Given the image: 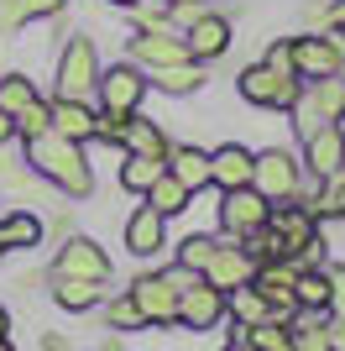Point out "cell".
<instances>
[{"mask_svg": "<svg viewBox=\"0 0 345 351\" xmlns=\"http://www.w3.org/2000/svg\"><path fill=\"white\" fill-rule=\"evenodd\" d=\"M27 168L42 184H53L58 194H68V199H89L94 194V162L84 158V142H68L58 132L27 136Z\"/></svg>", "mask_w": 345, "mask_h": 351, "instance_id": "6da1fadb", "label": "cell"}, {"mask_svg": "<svg viewBox=\"0 0 345 351\" xmlns=\"http://www.w3.org/2000/svg\"><path fill=\"white\" fill-rule=\"evenodd\" d=\"M100 43L73 32L63 37V53H58V69H53V95L58 100H94V84H100Z\"/></svg>", "mask_w": 345, "mask_h": 351, "instance_id": "7a4b0ae2", "label": "cell"}, {"mask_svg": "<svg viewBox=\"0 0 345 351\" xmlns=\"http://www.w3.org/2000/svg\"><path fill=\"white\" fill-rule=\"evenodd\" d=\"M340 110H345V79L335 73V79H303V95L288 116H293V132L303 142L319 126H340Z\"/></svg>", "mask_w": 345, "mask_h": 351, "instance_id": "3957f363", "label": "cell"}, {"mask_svg": "<svg viewBox=\"0 0 345 351\" xmlns=\"http://www.w3.org/2000/svg\"><path fill=\"white\" fill-rule=\"evenodd\" d=\"M235 89H241V100L246 105H261V110H293L298 105V95H303V79L298 73H277V69H267V63H246L241 69V79H235Z\"/></svg>", "mask_w": 345, "mask_h": 351, "instance_id": "277c9868", "label": "cell"}, {"mask_svg": "<svg viewBox=\"0 0 345 351\" xmlns=\"http://www.w3.org/2000/svg\"><path fill=\"white\" fill-rule=\"evenodd\" d=\"M345 69V32H303L293 37V73L298 79H335Z\"/></svg>", "mask_w": 345, "mask_h": 351, "instance_id": "5b68a950", "label": "cell"}, {"mask_svg": "<svg viewBox=\"0 0 345 351\" xmlns=\"http://www.w3.org/2000/svg\"><path fill=\"white\" fill-rule=\"evenodd\" d=\"M146 89H152L146 69H136L131 58H120V63H110V69H100L94 105H100V110H126V116H136L142 100H146Z\"/></svg>", "mask_w": 345, "mask_h": 351, "instance_id": "8992f818", "label": "cell"}, {"mask_svg": "<svg viewBox=\"0 0 345 351\" xmlns=\"http://www.w3.org/2000/svg\"><path fill=\"white\" fill-rule=\"evenodd\" d=\"M298 178H303V158L293 152V147H261V152H257L251 189H261L272 205H283V199L298 194Z\"/></svg>", "mask_w": 345, "mask_h": 351, "instance_id": "52a82bcc", "label": "cell"}, {"mask_svg": "<svg viewBox=\"0 0 345 351\" xmlns=\"http://www.w3.org/2000/svg\"><path fill=\"white\" fill-rule=\"evenodd\" d=\"M126 58L136 63V69H146V73L172 69V63H188L183 32H172V27H136L126 37Z\"/></svg>", "mask_w": 345, "mask_h": 351, "instance_id": "ba28073f", "label": "cell"}, {"mask_svg": "<svg viewBox=\"0 0 345 351\" xmlns=\"http://www.w3.org/2000/svg\"><path fill=\"white\" fill-rule=\"evenodd\" d=\"M267 215H272V199H267L261 189H251V184H246V189H225V194H220V231H225L230 241L261 231Z\"/></svg>", "mask_w": 345, "mask_h": 351, "instance_id": "9c48e42d", "label": "cell"}, {"mask_svg": "<svg viewBox=\"0 0 345 351\" xmlns=\"http://www.w3.org/2000/svg\"><path fill=\"white\" fill-rule=\"evenodd\" d=\"M47 278H89V283H105L110 278V252L100 241H89V236H68L63 247H58V263Z\"/></svg>", "mask_w": 345, "mask_h": 351, "instance_id": "30bf717a", "label": "cell"}, {"mask_svg": "<svg viewBox=\"0 0 345 351\" xmlns=\"http://www.w3.org/2000/svg\"><path fill=\"white\" fill-rule=\"evenodd\" d=\"M183 47H188V58H194V63H220L230 53V16L204 5V11L183 27Z\"/></svg>", "mask_w": 345, "mask_h": 351, "instance_id": "8fae6325", "label": "cell"}, {"mask_svg": "<svg viewBox=\"0 0 345 351\" xmlns=\"http://www.w3.org/2000/svg\"><path fill=\"white\" fill-rule=\"evenodd\" d=\"M126 293L136 299L146 325H178V289L168 283V273H136Z\"/></svg>", "mask_w": 345, "mask_h": 351, "instance_id": "7c38bea8", "label": "cell"}, {"mask_svg": "<svg viewBox=\"0 0 345 351\" xmlns=\"http://www.w3.org/2000/svg\"><path fill=\"white\" fill-rule=\"evenodd\" d=\"M199 278L215 283L220 293H235V289H246V283H257V257H251L241 241H220L215 257H209V267H204Z\"/></svg>", "mask_w": 345, "mask_h": 351, "instance_id": "4fadbf2b", "label": "cell"}, {"mask_svg": "<svg viewBox=\"0 0 345 351\" xmlns=\"http://www.w3.org/2000/svg\"><path fill=\"white\" fill-rule=\"evenodd\" d=\"M220 320H225V293H220L215 283L194 278L178 293V325H183V330H215Z\"/></svg>", "mask_w": 345, "mask_h": 351, "instance_id": "5bb4252c", "label": "cell"}, {"mask_svg": "<svg viewBox=\"0 0 345 351\" xmlns=\"http://www.w3.org/2000/svg\"><path fill=\"white\" fill-rule=\"evenodd\" d=\"M303 173L314 178H335L345 173V126H319L314 136H303Z\"/></svg>", "mask_w": 345, "mask_h": 351, "instance_id": "9a60e30c", "label": "cell"}, {"mask_svg": "<svg viewBox=\"0 0 345 351\" xmlns=\"http://www.w3.org/2000/svg\"><path fill=\"white\" fill-rule=\"evenodd\" d=\"M251 173H257V152H251V147L220 142L215 152H209V184H215L220 194H225V189H246Z\"/></svg>", "mask_w": 345, "mask_h": 351, "instance_id": "2e32d148", "label": "cell"}, {"mask_svg": "<svg viewBox=\"0 0 345 351\" xmlns=\"http://www.w3.org/2000/svg\"><path fill=\"white\" fill-rule=\"evenodd\" d=\"M126 252L131 257H162L168 252V220L152 205H136V215L126 220Z\"/></svg>", "mask_w": 345, "mask_h": 351, "instance_id": "e0dca14e", "label": "cell"}, {"mask_svg": "<svg viewBox=\"0 0 345 351\" xmlns=\"http://www.w3.org/2000/svg\"><path fill=\"white\" fill-rule=\"evenodd\" d=\"M267 226H272V231L288 241V257H293V252H298L309 236H319V215H314V210H303L298 199H283V205H272Z\"/></svg>", "mask_w": 345, "mask_h": 351, "instance_id": "ac0fdd59", "label": "cell"}, {"mask_svg": "<svg viewBox=\"0 0 345 351\" xmlns=\"http://www.w3.org/2000/svg\"><path fill=\"white\" fill-rule=\"evenodd\" d=\"M168 173L178 178L188 194L215 189V184H209V152H204V147H194V142H172V147H168Z\"/></svg>", "mask_w": 345, "mask_h": 351, "instance_id": "d6986e66", "label": "cell"}, {"mask_svg": "<svg viewBox=\"0 0 345 351\" xmlns=\"http://www.w3.org/2000/svg\"><path fill=\"white\" fill-rule=\"evenodd\" d=\"M94 100H58L53 95V132L68 142H94Z\"/></svg>", "mask_w": 345, "mask_h": 351, "instance_id": "ffe728a7", "label": "cell"}, {"mask_svg": "<svg viewBox=\"0 0 345 351\" xmlns=\"http://www.w3.org/2000/svg\"><path fill=\"white\" fill-rule=\"evenodd\" d=\"M47 226L31 210H0V252H27V247H42Z\"/></svg>", "mask_w": 345, "mask_h": 351, "instance_id": "44dd1931", "label": "cell"}, {"mask_svg": "<svg viewBox=\"0 0 345 351\" xmlns=\"http://www.w3.org/2000/svg\"><path fill=\"white\" fill-rule=\"evenodd\" d=\"M168 132H162L157 121L152 116H142V110H136V116L126 121V136H120V152H142V158H168Z\"/></svg>", "mask_w": 345, "mask_h": 351, "instance_id": "7402d4cb", "label": "cell"}, {"mask_svg": "<svg viewBox=\"0 0 345 351\" xmlns=\"http://www.w3.org/2000/svg\"><path fill=\"white\" fill-rule=\"evenodd\" d=\"M225 320H235V336H241V330H251V325H261V320H272V309H267V299L257 293V283H246V289L225 293Z\"/></svg>", "mask_w": 345, "mask_h": 351, "instance_id": "603a6c76", "label": "cell"}, {"mask_svg": "<svg viewBox=\"0 0 345 351\" xmlns=\"http://www.w3.org/2000/svg\"><path fill=\"white\" fill-rule=\"evenodd\" d=\"M146 79H152V89H162V95H172V100H178V95H199L209 73H204V63L188 58V63H172V69L146 73Z\"/></svg>", "mask_w": 345, "mask_h": 351, "instance_id": "cb8c5ba5", "label": "cell"}, {"mask_svg": "<svg viewBox=\"0 0 345 351\" xmlns=\"http://www.w3.org/2000/svg\"><path fill=\"white\" fill-rule=\"evenodd\" d=\"M293 299H298V309H309V315H330V273H324V267H298Z\"/></svg>", "mask_w": 345, "mask_h": 351, "instance_id": "d4e9b609", "label": "cell"}, {"mask_svg": "<svg viewBox=\"0 0 345 351\" xmlns=\"http://www.w3.org/2000/svg\"><path fill=\"white\" fill-rule=\"evenodd\" d=\"M162 173H168V158H142V152H126V162H120V189H126V194H146Z\"/></svg>", "mask_w": 345, "mask_h": 351, "instance_id": "484cf974", "label": "cell"}, {"mask_svg": "<svg viewBox=\"0 0 345 351\" xmlns=\"http://www.w3.org/2000/svg\"><path fill=\"white\" fill-rule=\"evenodd\" d=\"M53 299L68 315H84V309H94L105 299V283H89V278H53Z\"/></svg>", "mask_w": 345, "mask_h": 351, "instance_id": "4316f807", "label": "cell"}, {"mask_svg": "<svg viewBox=\"0 0 345 351\" xmlns=\"http://www.w3.org/2000/svg\"><path fill=\"white\" fill-rule=\"evenodd\" d=\"M241 341L246 351H293V325L288 320H261V325H251V330H241Z\"/></svg>", "mask_w": 345, "mask_h": 351, "instance_id": "83f0119b", "label": "cell"}, {"mask_svg": "<svg viewBox=\"0 0 345 351\" xmlns=\"http://www.w3.org/2000/svg\"><path fill=\"white\" fill-rule=\"evenodd\" d=\"M188 199H194V194H188L183 184L172 178V173H162L157 184H152V189L142 194V205H152V210H157L162 220H168V215H183V210H188Z\"/></svg>", "mask_w": 345, "mask_h": 351, "instance_id": "f1b7e54d", "label": "cell"}, {"mask_svg": "<svg viewBox=\"0 0 345 351\" xmlns=\"http://www.w3.org/2000/svg\"><path fill=\"white\" fill-rule=\"evenodd\" d=\"M215 247H220V236H209V231L183 236V241H178V263H172V267H183V273H204L209 257H215Z\"/></svg>", "mask_w": 345, "mask_h": 351, "instance_id": "f546056e", "label": "cell"}, {"mask_svg": "<svg viewBox=\"0 0 345 351\" xmlns=\"http://www.w3.org/2000/svg\"><path fill=\"white\" fill-rule=\"evenodd\" d=\"M37 16H63V0H0V21L5 27H27Z\"/></svg>", "mask_w": 345, "mask_h": 351, "instance_id": "4dcf8cb0", "label": "cell"}, {"mask_svg": "<svg viewBox=\"0 0 345 351\" xmlns=\"http://www.w3.org/2000/svg\"><path fill=\"white\" fill-rule=\"evenodd\" d=\"M16 136H21V142H27V136H42V132H53V100H42V95H37V100L27 105V110H16Z\"/></svg>", "mask_w": 345, "mask_h": 351, "instance_id": "1f68e13d", "label": "cell"}, {"mask_svg": "<svg viewBox=\"0 0 345 351\" xmlns=\"http://www.w3.org/2000/svg\"><path fill=\"white\" fill-rule=\"evenodd\" d=\"M31 100H37V84H31L27 73H5V79H0V110H5V116L27 110Z\"/></svg>", "mask_w": 345, "mask_h": 351, "instance_id": "d6a6232c", "label": "cell"}, {"mask_svg": "<svg viewBox=\"0 0 345 351\" xmlns=\"http://www.w3.org/2000/svg\"><path fill=\"white\" fill-rule=\"evenodd\" d=\"M105 320H110V330H142V325H146L131 293H120V299H110V304H105Z\"/></svg>", "mask_w": 345, "mask_h": 351, "instance_id": "836d02e7", "label": "cell"}, {"mask_svg": "<svg viewBox=\"0 0 345 351\" xmlns=\"http://www.w3.org/2000/svg\"><path fill=\"white\" fill-rule=\"evenodd\" d=\"M126 110H94V142L105 147H120V136H126Z\"/></svg>", "mask_w": 345, "mask_h": 351, "instance_id": "e575fe53", "label": "cell"}, {"mask_svg": "<svg viewBox=\"0 0 345 351\" xmlns=\"http://www.w3.org/2000/svg\"><path fill=\"white\" fill-rule=\"evenodd\" d=\"M168 0H136L131 5V16H136V27H168Z\"/></svg>", "mask_w": 345, "mask_h": 351, "instance_id": "d590c367", "label": "cell"}, {"mask_svg": "<svg viewBox=\"0 0 345 351\" xmlns=\"http://www.w3.org/2000/svg\"><path fill=\"white\" fill-rule=\"evenodd\" d=\"M261 63H267V69H277V73H293V37H277V43L261 53Z\"/></svg>", "mask_w": 345, "mask_h": 351, "instance_id": "8d00e7d4", "label": "cell"}, {"mask_svg": "<svg viewBox=\"0 0 345 351\" xmlns=\"http://www.w3.org/2000/svg\"><path fill=\"white\" fill-rule=\"evenodd\" d=\"M330 273V315H345V263H324Z\"/></svg>", "mask_w": 345, "mask_h": 351, "instance_id": "74e56055", "label": "cell"}, {"mask_svg": "<svg viewBox=\"0 0 345 351\" xmlns=\"http://www.w3.org/2000/svg\"><path fill=\"white\" fill-rule=\"evenodd\" d=\"M293 263L298 267H324V236H309V241L293 252Z\"/></svg>", "mask_w": 345, "mask_h": 351, "instance_id": "f35d334b", "label": "cell"}, {"mask_svg": "<svg viewBox=\"0 0 345 351\" xmlns=\"http://www.w3.org/2000/svg\"><path fill=\"white\" fill-rule=\"evenodd\" d=\"M303 32H330V0H319L303 11Z\"/></svg>", "mask_w": 345, "mask_h": 351, "instance_id": "ab89813d", "label": "cell"}, {"mask_svg": "<svg viewBox=\"0 0 345 351\" xmlns=\"http://www.w3.org/2000/svg\"><path fill=\"white\" fill-rule=\"evenodd\" d=\"M324 330H330V351H345V315H330Z\"/></svg>", "mask_w": 345, "mask_h": 351, "instance_id": "60d3db41", "label": "cell"}, {"mask_svg": "<svg viewBox=\"0 0 345 351\" xmlns=\"http://www.w3.org/2000/svg\"><path fill=\"white\" fill-rule=\"evenodd\" d=\"M330 27L345 32V0H330Z\"/></svg>", "mask_w": 345, "mask_h": 351, "instance_id": "b9f144b4", "label": "cell"}, {"mask_svg": "<svg viewBox=\"0 0 345 351\" xmlns=\"http://www.w3.org/2000/svg\"><path fill=\"white\" fill-rule=\"evenodd\" d=\"M11 136H16V121H11V116H5V110H0V147L11 142Z\"/></svg>", "mask_w": 345, "mask_h": 351, "instance_id": "7bdbcfd3", "label": "cell"}, {"mask_svg": "<svg viewBox=\"0 0 345 351\" xmlns=\"http://www.w3.org/2000/svg\"><path fill=\"white\" fill-rule=\"evenodd\" d=\"M0 336H11V309L0 304Z\"/></svg>", "mask_w": 345, "mask_h": 351, "instance_id": "ee69618b", "label": "cell"}, {"mask_svg": "<svg viewBox=\"0 0 345 351\" xmlns=\"http://www.w3.org/2000/svg\"><path fill=\"white\" fill-rule=\"evenodd\" d=\"M168 5H204V0H168Z\"/></svg>", "mask_w": 345, "mask_h": 351, "instance_id": "f6af8a7d", "label": "cell"}, {"mask_svg": "<svg viewBox=\"0 0 345 351\" xmlns=\"http://www.w3.org/2000/svg\"><path fill=\"white\" fill-rule=\"evenodd\" d=\"M0 351H16V346H11V336H0Z\"/></svg>", "mask_w": 345, "mask_h": 351, "instance_id": "bcb514c9", "label": "cell"}, {"mask_svg": "<svg viewBox=\"0 0 345 351\" xmlns=\"http://www.w3.org/2000/svg\"><path fill=\"white\" fill-rule=\"evenodd\" d=\"M115 5H126V11H131V5H136V0H115Z\"/></svg>", "mask_w": 345, "mask_h": 351, "instance_id": "7dc6e473", "label": "cell"}, {"mask_svg": "<svg viewBox=\"0 0 345 351\" xmlns=\"http://www.w3.org/2000/svg\"><path fill=\"white\" fill-rule=\"evenodd\" d=\"M105 351H120V341H110V346H105Z\"/></svg>", "mask_w": 345, "mask_h": 351, "instance_id": "c3c4849f", "label": "cell"}, {"mask_svg": "<svg viewBox=\"0 0 345 351\" xmlns=\"http://www.w3.org/2000/svg\"><path fill=\"white\" fill-rule=\"evenodd\" d=\"M340 126H345V110H340Z\"/></svg>", "mask_w": 345, "mask_h": 351, "instance_id": "681fc988", "label": "cell"}, {"mask_svg": "<svg viewBox=\"0 0 345 351\" xmlns=\"http://www.w3.org/2000/svg\"><path fill=\"white\" fill-rule=\"evenodd\" d=\"M0 199H5V189H0Z\"/></svg>", "mask_w": 345, "mask_h": 351, "instance_id": "f907efd6", "label": "cell"}, {"mask_svg": "<svg viewBox=\"0 0 345 351\" xmlns=\"http://www.w3.org/2000/svg\"><path fill=\"white\" fill-rule=\"evenodd\" d=\"M0 257H5V252H0Z\"/></svg>", "mask_w": 345, "mask_h": 351, "instance_id": "816d5d0a", "label": "cell"}]
</instances>
